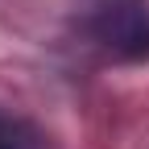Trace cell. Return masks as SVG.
<instances>
[{
    "mask_svg": "<svg viewBox=\"0 0 149 149\" xmlns=\"http://www.w3.org/2000/svg\"><path fill=\"white\" fill-rule=\"evenodd\" d=\"M0 149H46V137L21 116H0Z\"/></svg>",
    "mask_w": 149,
    "mask_h": 149,
    "instance_id": "obj_2",
    "label": "cell"
},
{
    "mask_svg": "<svg viewBox=\"0 0 149 149\" xmlns=\"http://www.w3.org/2000/svg\"><path fill=\"white\" fill-rule=\"evenodd\" d=\"M95 37L116 54H149V13L141 4H108L95 17Z\"/></svg>",
    "mask_w": 149,
    "mask_h": 149,
    "instance_id": "obj_1",
    "label": "cell"
}]
</instances>
